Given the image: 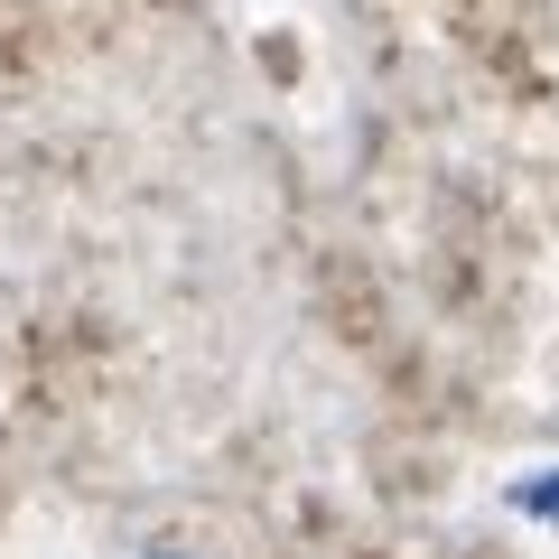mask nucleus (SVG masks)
<instances>
[{"instance_id":"obj_1","label":"nucleus","mask_w":559,"mask_h":559,"mask_svg":"<svg viewBox=\"0 0 559 559\" xmlns=\"http://www.w3.org/2000/svg\"><path fill=\"white\" fill-rule=\"evenodd\" d=\"M150 559H187V550H150Z\"/></svg>"}]
</instances>
